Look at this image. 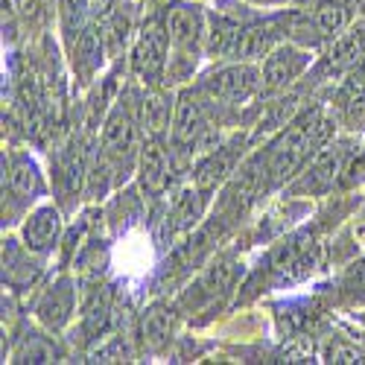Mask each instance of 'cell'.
<instances>
[{
	"instance_id": "1",
	"label": "cell",
	"mask_w": 365,
	"mask_h": 365,
	"mask_svg": "<svg viewBox=\"0 0 365 365\" xmlns=\"http://www.w3.org/2000/svg\"><path fill=\"white\" fill-rule=\"evenodd\" d=\"M319 108L307 111L304 117L292 120V123L284 129V135L272 143L269 149V161H266V173H269V185H284V181L289 175H295L304 164H307V158H313V126L319 120Z\"/></svg>"
},
{
	"instance_id": "2",
	"label": "cell",
	"mask_w": 365,
	"mask_h": 365,
	"mask_svg": "<svg viewBox=\"0 0 365 365\" xmlns=\"http://www.w3.org/2000/svg\"><path fill=\"white\" fill-rule=\"evenodd\" d=\"M140 114L138 108H132L126 100H120L111 114L106 117V126H103V158L111 161L117 170L129 167L138 155H140Z\"/></svg>"
},
{
	"instance_id": "3",
	"label": "cell",
	"mask_w": 365,
	"mask_h": 365,
	"mask_svg": "<svg viewBox=\"0 0 365 365\" xmlns=\"http://www.w3.org/2000/svg\"><path fill=\"white\" fill-rule=\"evenodd\" d=\"M167 33H170V44H173V58L175 65H170V73L185 65L193 68L199 50H202V38H205V18L202 9L193 4H175L167 9Z\"/></svg>"
},
{
	"instance_id": "4",
	"label": "cell",
	"mask_w": 365,
	"mask_h": 365,
	"mask_svg": "<svg viewBox=\"0 0 365 365\" xmlns=\"http://www.w3.org/2000/svg\"><path fill=\"white\" fill-rule=\"evenodd\" d=\"M263 88V73L255 65L237 62V65H225L214 73H207L202 82V91L207 94L210 103H225V106H237L246 103L255 94H260Z\"/></svg>"
},
{
	"instance_id": "5",
	"label": "cell",
	"mask_w": 365,
	"mask_h": 365,
	"mask_svg": "<svg viewBox=\"0 0 365 365\" xmlns=\"http://www.w3.org/2000/svg\"><path fill=\"white\" fill-rule=\"evenodd\" d=\"M170 33H167V21L149 18L138 36V44L132 50V71L143 82H158L167 73L170 65Z\"/></svg>"
},
{
	"instance_id": "6",
	"label": "cell",
	"mask_w": 365,
	"mask_h": 365,
	"mask_svg": "<svg viewBox=\"0 0 365 365\" xmlns=\"http://www.w3.org/2000/svg\"><path fill=\"white\" fill-rule=\"evenodd\" d=\"M44 193V178L26 152H12L4 155V202L12 199V207H26Z\"/></svg>"
},
{
	"instance_id": "7",
	"label": "cell",
	"mask_w": 365,
	"mask_h": 365,
	"mask_svg": "<svg viewBox=\"0 0 365 365\" xmlns=\"http://www.w3.org/2000/svg\"><path fill=\"white\" fill-rule=\"evenodd\" d=\"M242 143H246L242 138H234L228 143H220L217 149H210L207 155H202L199 164L193 167V187H199L207 196L210 190L225 185L242 158Z\"/></svg>"
},
{
	"instance_id": "8",
	"label": "cell",
	"mask_w": 365,
	"mask_h": 365,
	"mask_svg": "<svg viewBox=\"0 0 365 365\" xmlns=\"http://www.w3.org/2000/svg\"><path fill=\"white\" fill-rule=\"evenodd\" d=\"M210 126V120H207V111H205V103L199 100L196 91H181L178 94V103L173 108V143L181 149V152H187L190 155V149L196 143V138Z\"/></svg>"
},
{
	"instance_id": "9",
	"label": "cell",
	"mask_w": 365,
	"mask_h": 365,
	"mask_svg": "<svg viewBox=\"0 0 365 365\" xmlns=\"http://www.w3.org/2000/svg\"><path fill=\"white\" fill-rule=\"evenodd\" d=\"M307 68H310V53L287 47V44L275 47L266 56V62L260 68V73H263L260 94H275V91H284L289 82H295Z\"/></svg>"
},
{
	"instance_id": "10",
	"label": "cell",
	"mask_w": 365,
	"mask_h": 365,
	"mask_svg": "<svg viewBox=\"0 0 365 365\" xmlns=\"http://www.w3.org/2000/svg\"><path fill=\"white\" fill-rule=\"evenodd\" d=\"M24 249L33 255H50L62 237V210L53 205H41L24 222Z\"/></svg>"
},
{
	"instance_id": "11",
	"label": "cell",
	"mask_w": 365,
	"mask_h": 365,
	"mask_svg": "<svg viewBox=\"0 0 365 365\" xmlns=\"http://www.w3.org/2000/svg\"><path fill=\"white\" fill-rule=\"evenodd\" d=\"M73 307H76V287H73V281L68 275H62L41 295L38 307H36V316L47 330H62L71 322Z\"/></svg>"
},
{
	"instance_id": "12",
	"label": "cell",
	"mask_w": 365,
	"mask_h": 365,
	"mask_svg": "<svg viewBox=\"0 0 365 365\" xmlns=\"http://www.w3.org/2000/svg\"><path fill=\"white\" fill-rule=\"evenodd\" d=\"M138 175H140V187L149 196L164 193L167 181H170V155L164 138H146L138 155Z\"/></svg>"
},
{
	"instance_id": "13",
	"label": "cell",
	"mask_w": 365,
	"mask_h": 365,
	"mask_svg": "<svg viewBox=\"0 0 365 365\" xmlns=\"http://www.w3.org/2000/svg\"><path fill=\"white\" fill-rule=\"evenodd\" d=\"M103 53H106V33L97 24H88L71 47V62L82 82L94 79V73L103 65Z\"/></svg>"
},
{
	"instance_id": "14",
	"label": "cell",
	"mask_w": 365,
	"mask_h": 365,
	"mask_svg": "<svg viewBox=\"0 0 365 365\" xmlns=\"http://www.w3.org/2000/svg\"><path fill=\"white\" fill-rule=\"evenodd\" d=\"M365 53V21L354 24L348 33H339L336 41L330 44V50L324 53V68L330 71H342V68H354Z\"/></svg>"
},
{
	"instance_id": "15",
	"label": "cell",
	"mask_w": 365,
	"mask_h": 365,
	"mask_svg": "<svg viewBox=\"0 0 365 365\" xmlns=\"http://www.w3.org/2000/svg\"><path fill=\"white\" fill-rule=\"evenodd\" d=\"M281 38V29H278V21H269L263 26H252V29H242L240 38H237V47H234V56L237 58H263L269 56Z\"/></svg>"
},
{
	"instance_id": "16",
	"label": "cell",
	"mask_w": 365,
	"mask_h": 365,
	"mask_svg": "<svg viewBox=\"0 0 365 365\" xmlns=\"http://www.w3.org/2000/svg\"><path fill=\"white\" fill-rule=\"evenodd\" d=\"M173 103L164 94H143L140 97V129L146 132V138H164V132L173 126Z\"/></svg>"
},
{
	"instance_id": "17",
	"label": "cell",
	"mask_w": 365,
	"mask_h": 365,
	"mask_svg": "<svg viewBox=\"0 0 365 365\" xmlns=\"http://www.w3.org/2000/svg\"><path fill=\"white\" fill-rule=\"evenodd\" d=\"M342 161H345V155L342 152H324L322 158H316V164L307 170V175H304L301 181H295V187L292 190H313V193H319V190H327L330 185H333V178H336V173L342 170Z\"/></svg>"
},
{
	"instance_id": "18",
	"label": "cell",
	"mask_w": 365,
	"mask_h": 365,
	"mask_svg": "<svg viewBox=\"0 0 365 365\" xmlns=\"http://www.w3.org/2000/svg\"><path fill=\"white\" fill-rule=\"evenodd\" d=\"M170 330H173V310L167 304H152L143 313V324H140L143 342L149 348H161L170 339Z\"/></svg>"
},
{
	"instance_id": "19",
	"label": "cell",
	"mask_w": 365,
	"mask_h": 365,
	"mask_svg": "<svg viewBox=\"0 0 365 365\" xmlns=\"http://www.w3.org/2000/svg\"><path fill=\"white\" fill-rule=\"evenodd\" d=\"M205 193L199 187H187V190H181V196L175 199L173 205V225L175 231H190L199 220H202V210H205Z\"/></svg>"
},
{
	"instance_id": "20",
	"label": "cell",
	"mask_w": 365,
	"mask_h": 365,
	"mask_svg": "<svg viewBox=\"0 0 365 365\" xmlns=\"http://www.w3.org/2000/svg\"><path fill=\"white\" fill-rule=\"evenodd\" d=\"M58 24H62V33L71 50L79 33L88 26V0H58Z\"/></svg>"
},
{
	"instance_id": "21",
	"label": "cell",
	"mask_w": 365,
	"mask_h": 365,
	"mask_svg": "<svg viewBox=\"0 0 365 365\" xmlns=\"http://www.w3.org/2000/svg\"><path fill=\"white\" fill-rule=\"evenodd\" d=\"M56 356H58L56 345L50 339L36 336V333H33V336L21 339V345L15 348L9 362H56Z\"/></svg>"
},
{
	"instance_id": "22",
	"label": "cell",
	"mask_w": 365,
	"mask_h": 365,
	"mask_svg": "<svg viewBox=\"0 0 365 365\" xmlns=\"http://www.w3.org/2000/svg\"><path fill=\"white\" fill-rule=\"evenodd\" d=\"M348 26V9L339 4H322L316 12V29L322 36H339Z\"/></svg>"
},
{
	"instance_id": "23",
	"label": "cell",
	"mask_w": 365,
	"mask_h": 365,
	"mask_svg": "<svg viewBox=\"0 0 365 365\" xmlns=\"http://www.w3.org/2000/svg\"><path fill=\"white\" fill-rule=\"evenodd\" d=\"M295 97H289V100H281V103H275L272 106L263 117H260V129L255 132V138H260L263 132H275V129H287V123H292V111H295Z\"/></svg>"
},
{
	"instance_id": "24",
	"label": "cell",
	"mask_w": 365,
	"mask_h": 365,
	"mask_svg": "<svg viewBox=\"0 0 365 365\" xmlns=\"http://www.w3.org/2000/svg\"><path fill=\"white\" fill-rule=\"evenodd\" d=\"M324 362L356 365V362H365V356H362V351H356V348L348 345V342H330L327 351H324Z\"/></svg>"
},
{
	"instance_id": "25",
	"label": "cell",
	"mask_w": 365,
	"mask_h": 365,
	"mask_svg": "<svg viewBox=\"0 0 365 365\" xmlns=\"http://www.w3.org/2000/svg\"><path fill=\"white\" fill-rule=\"evenodd\" d=\"M47 6H50V0H18V12L26 21H41Z\"/></svg>"
},
{
	"instance_id": "26",
	"label": "cell",
	"mask_w": 365,
	"mask_h": 365,
	"mask_svg": "<svg viewBox=\"0 0 365 365\" xmlns=\"http://www.w3.org/2000/svg\"><path fill=\"white\" fill-rule=\"evenodd\" d=\"M351 88H365V65H354V73H351V82H348Z\"/></svg>"
},
{
	"instance_id": "27",
	"label": "cell",
	"mask_w": 365,
	"mask_h": 365,
	"mask_svg": "<svg viewBox=\"0 0 365 365\" xmlns=\"http://www.w3.org/2000/svg\"><path fill=\"white\" fill-rule=\"evenodd\" d=\"M359 284L365 287V266H362V272H359Z\"/></svg>"
}]
</instances>
